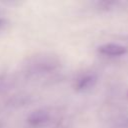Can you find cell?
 Segmentation results:
<instances>
[{"mask_svg":"<svg viewBox=\"0 0 128 128\" xmlns=\"http://www.w3.org/2000/svg\"><path fill=\"white\" fill-rule=\"evenodd\" d=\"M127 96H128V92H127Z\"/></svg>","mask_w":128,"mask_h":128,"instance_id":"5","label":"cell"},{"mask_svg":"<svg viewBox=\"0 0 128 128\" xmlns=\"http://www.w3.org/2000/svg\"><path fill=\"white\" fill-rule=\"evenodd\" d=\"M5 23H6V20H5L4 18L0 17V29H1V28H3V27L5 26Z\"/></svg>","mask_w":128,"mask_h":128,"instance_id":"4","label":"cell"},{"mask_svg":"<svg viewBox=\"0 0 128 128\" xmlns=\"http://www.w3.org/2000/svg\"><path fill=\"white\" fill-rule=\"evenodd\" d=\"M96 81L97 77L95 74H85L75 81L74 89L76 91H85L92 88L96 84Z\"/></svg>","mask_w":128,"mask_h":128,"instance_id":"3","label":"cell"},{"mask_svg":"<svg viewBox=\"0 0 128 128\" xmlns=\"http://www.w3.org/2000/svg\"><path fill=\"white\" fill-rule=\"evenodd\" d=\"M97 51L102 55L114 57V56H121L126 54L128 52V49L127 47L117 43H106L100 45L97 48Z\"/></svg>","mask_w":128,"mask_h":128,"instance_id":"2","label":"cell"},{"mask_svg":"<svg viewBox=\"0 0 128 128\" xmlns=\"http://www.w3.org/2000/svg\"><path fill=\"white\" fill-rule=\"evenodd\" d=\"M49 121H50V115L47 111L43 109H37L27 117V123L31 127H35V128L46 126L49 123Z\"/></svg>","mask_w":128,"mask_h":128,"instance_id":"1","label":"cell"}]
</instances>
